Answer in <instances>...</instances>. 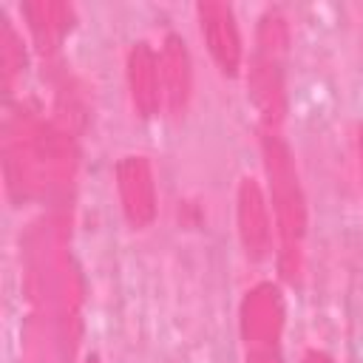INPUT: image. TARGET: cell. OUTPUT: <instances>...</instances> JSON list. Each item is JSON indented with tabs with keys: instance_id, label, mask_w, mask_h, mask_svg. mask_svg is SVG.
Wrapping results in <instances>:
<instances>
[{
	"instance_id": "6da1fadb",
	"label": "cell",
	"mask_w": 363,
	"mask_h": 363,
	"mask_svg": "<svg viewBox=\"0 0 363 363\" xmlns=\"http://www.w3.org/2000/svg\"><path fill=\"white\" fill-rule=\"evenodd\" d=\"M261 150H264V170L269 179V199H272V213H275L278 238H281V272L284 278L295 281L301 272V244L306 235L303 187L298 179L295 159L278 133L267 130L261 139Z\"/></svg>"
},
{
	"instance_id": "7a4b0ae2",
	"label": "cell",
	"mask_w": 363,
	"mask_h": 363,
	"mask_svg": "<svg viewBox=\"0 0 363 363\" xmlns=\"http://www.w3.org/2000/svg\"><path fill=\"white\" fill-rule=\"evenodd\" d=\"M289 45V26L281 11H267L258 20L255 54L250 62V99L269 133H278L286 113L284 54Z\"/></svg>"
},
{
	"instance_id": "3957f363",
	"label": "cell",
	"mask_w": 363,
	"mask_h": 363,
	"mask_svg": "<svg viewBox=\"0 0 363 363\" xmlns=\"http://www.w3.org/2000/svg\"><path fill=\"white\" fill-rule=\"evenodd\" d=\"M238 320H241V335L250 346H275L286 323V306L281 289L275 284L252 286L241 301Z\"/></svg>"
},
{
	"instance_id": "277c9868",
	"label": "cell",
	"mask_w": 363,
	"mask_h": 363,
	"mask_svg": "<svg viewBox=\"0 0 363 363\" xmlns=\"http://www.w3.org/2000/svg\"><path fill=\"white\" fill-rule=\"evenodd\" d=\"M196 14L201 23V37L207 43L210 57L227 77H235L241 68V60H244V48H241V34H238L233 9L227 3L207 0V3L196 6Z\"/></svg>"
},
{
	"instance_id": "5b68a950",
	"label": "cell",
	"mask_w": 363,
	"mask_h": 363,
	"mask_svg": "<svg viewBox=\"0 0 363 363\" xmlns=\"http://www.w3.org/2000/svg\"><path fill=\"white\" fill-rule=\"evenodd\" d=\"M116 193L125 218L133 227H147L156 218V184L145 156H125L116 164Z\"/></svg>"
},
{
	"instance_id": "8992f818",
	"label": "cell",
	"mask_w": 363,
	"mask_h": 363,
	"mask_svg": "<svg viewBox=\"0 0 363 363\" xmlns=\"http://www.w3.org/2000/svg\"><path fill=\"white\" fill-rule=\"evenodd\" d=\"M235 221L238 235L244 244V252L252 261H261L269 252L272 244V227H269V207L264 199V190L255 179H241L235 193Z\"/></svg>"
},
{
	"instance_id": "52a82bcc",
	"label": "cell",
	"mask_w": 363,
	"mask_h": 363,
	"mask_svg": "<svg viewBox=\"0 0 363 363\" xmlns=\"http://www.w3.org/2000/svg\"><path fill=\"white\" fill-rule=\"evenodd\" d=\"M159 79H162V96L170 113H182L190 102L193 88V68L190 54L182 37L170 34L159 51Z\"/></svg>"
},
{
	"instance_id": "ba28073f",
	"label": "cell",
	"mask_w": 363,
	"mask_h": 363,
	"mask_svg": "<svg viewBox=\"0 0 363 363\" xmlns=\"http://www.w3.org/2000/svg\"><path fill=\"white\" fill-rule=\"evenodd\" d=\"M128 88L139 116H153L162 102L159 54L147 43H136L128 54Z\"/></svg>"
},
{
	"instance_id": "9c48e42d",
	"label": "cell",
	"mask_w": 363,
	"mask_h": 363,
	"mask_svg": "<svg viewBox=\"0 0 363 363\" xmlns=\"http://www.w3.org/2000/svg\"><path fill=\"white\" fill-rule=\"evenodd\" d=\"M23 14L43 51H54L74 26V11L65 3H26Z\"/></svg>"
},
{
	"instance_id": "30bf717a",
	"label": "cell",
	"mask_w": 363,
	"mask_h": 363,
	"mask_svg": "<svg viewBox=\"0 0 363 363\" xmlns=\"http://www.w3.org/2000/svg\"><path fill=\"white\" fill-rule=\"evenodd\" d=\"M0 65H3V85L6 91H11L17 77L26 68V48H23L20 34L6 17H3V34H0Z\"/></svg>"
},
{
	"instance_id": "8fae6325",
	"label": "cell",
	"mask_w": 363,
	"mask_h": 363,
	"mask_svg": "<svg viewBox=\"0 0 363 363\" xmlns=\"http://www.w3.org/2000/svg\"><path fill=\"white\" fill-rule=\"evenodd\" d=\"M247 363H284L275 346H250Z\"/></svg>"
},
{
	"instance_id": "7c38bea8",
	"label": "cell",
	"mask_w": 363,
	"mask_h": 363,
	"mask_svg": "<svg viewBox=\"0 0 363 363\" xmlns=\"http://www.w3.org/2000/svg\"><path fill=\"white\" fill-rule=\"evenodd\" d=\"M301 363H332V357L329 354H323V352H318V349H312V352H306L303 354V360Z\"/></svg>"
},
{
	"instance_id": "4fadbf2b",
	"label": "cell",
	"mask_w": 363,
	"mask_h": 363,
	"mask_svg": "<svg viewBox=\"0 0 363 363\" xmlns=\"http://www.w3.org/2000/svg\"><path fill=\"white\" fill-rule=\"evenodd\" d=\"M360 164H363V128H360Z\"/></svg>"
},
{
	"instance_id": "5bb4252c",
	"label": "cell",
	"mask_w": 363,
	"mask_h": 363,
	"mask_svg": "<svg viewBox=\"0 0 363 363\" xmlns=\"http://www.w3.org/2000/svg\"><path fill=\"white\" fill-rule=\"evenodd\" d=\"M85 363H99V360H96V357H88V360H85Z\"/></svg>"
}]
</instances>
